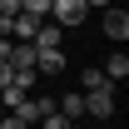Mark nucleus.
<instances>
[{
    "label": "nucleus",
    "instance_id": "7",
    "mask_svg": "<svg viewBox=\"0 0 129 129\" xmlns=\"http://www.w3.org/2000/svg\"><path fill=\"white\" fill-rule=\"evenodd\" d=\"M35 30H40V20H35V15H25V10L10 20V40H35Z\"/></svg>",
    "mask_w": 129,
    "mask_h": 129
},
{
    "label": "nucleus",
    "instance_id": "15",
    "mask_svg": "<svg viewBox=\"0 0 129 129\" xmlns=\"http://www.w3.org/2000/svg\"><path fill=\"white\" fill-rule=\"evenodd\" d=\"M84 5H99V10H109V0H84Z\"/></svg>",
    "mask_w": 129,
    "mask_h": 129
},
{
    "label": "nucleus",
    "instance_id": "8",
    "mask_svg": "<svg viewBox=\"0 0 129 129\" xmlns=\"http://www.w3.org/2000/svg\"><path fill=\"white\" fill-rule=\"evenodd\" d=\"M55 109H60L64 119L75 124V119H80V114H84V94H80V89H75V94H64V99H55Z\"/></svg>",
    "mask_w": 129,
    "mask_h": 129
},
{
    "label": "nucleus",
    "instance_id": "10",
    "mask_svg": "<svg viewBox=\"0 0 129 129\" xmlns=\"http://www.w3.org/2000/svg\"><path fill=\"white\" fill-rule=\"evenodd\" d=\"M20 10L35 15V20H45V15H50V0H20Z\"/></svg>",
    "mask_w": 129,
    "mask_h": 129
},
{
    "label": "nucleus",
    "instance_id": "14",
    "mask_svg": "<svg viewBox=\"0 0 129 129\" xmlns=\"http://www.w3.org/2000/svg\"><path fill=\"white\" fill-rule=\"evenodd\" d=\"M0 129H30V124H25V119H15V114H5V119H0Z\"/></svg>",
    "mask_w": 129,
    "mask_h": 129
},
{
    "label": "nucleus",
    "instance_id": "3",
    "mask_svg": "<svg viewBox=\"0 0 129 129\" xmlns=\"http://www.w3.org/2000/svg\"><path fill=\"white\" fill-rule=\"evenodd\" d=\"M84 0H50V15H55V25H80L84 20Z\"/></svg>",
    "mask_w": 129,
    "mask_h": 129
},
{
    "label": "nucleus",
    "instance_id": "13",
    "mask_svg": "<svg viewBox=\"0 0 129 129\" xmlns=\"http://www.w3.org/2000/svg\"><path fill=\"white\" fill-rule=\"evenodd\" d=\"M5 84H15V64L10 60H0V89H5Z\"/></svg>",
    "mask_w": 129,
    "mask_h": 129
},
{
    "label": "nucleus",
    "instance_id": "2",
    "mask_svg": "<svg viewBox=\"0 0 129 129\" xmlns=\"http://www.w3.org/2000/svg\"><path fill=\"white\" fill-rule=\"evenodd\" d=\"M84 114L109 119V114H114V84H104V89H84Z\"/></svg>",
    "mask_w": 129,
    "mask_h": 129
},
{
    "label": "nucleus",
    "instance_id": "1",
    "mask_svg": "<svg viewBox=\"0 0 129 129\" xmlns=\"http://www.w3.org/2000/svg\"><path fill=\"white\" fill-rule=\"evenodd\" d=\"M10 114H15V119H25V124H40V119H50V114H55V99H45V94H40V99H35V94H25Z\"/></svg>",
    "mask_w": 129,
    "mask_h": 129
},
{
    "label": "nucleus",
    "instance_id": "11",
    "mask_svg": "<svg viewBox=\"0 0 129 129\" xmlns=\"http://www.w3.org/2000/svg\"><path fill=\"white\" fill-rule=\"evenodd\" d=\"M80 84H84V89H104L109 80H104V70H84V75H80Z\"/></svg>",
    "mask_w": 129,
    "mask_h": 129
},
{
    "label": "nucleus",
    "instance_id": "12",
    "mask_svg": "<svg viewBox=\"0 0 129 129\" xmlns=\"http://www.w3.org/2000/svg\"><path fill=\"white\" fill-rule=\"evenodd\" d=\"M40 124H45V129H75V124H70V119H64V114H60V109L50 114V119H40Z\"/></svg>",
    "mask_w": 129,
    "mask_h": 129
},
{
    "label": "nucleus",
    "instance_id": "6",
    "mask_svg": "<svg viewBox=\"0 0 129 129\" xmlns=\"http://www.w3.org/2000/svg\"><path fill=\"white\" fill-rule=\"evenodd\" d=\"M35 70L60 75V70H64V50H35Z\"/></svg>",
    "mask_w": 129,
    "mask_h": 129
},
{
    "label": "nucleus",
    "instance_id": "5",
    "mask_svg": "<svg viewBox=\"0 0 129 129\" xmlns=\"http://www.w3.org/2000/svg\"><path fill=\"white\" fill-rule=\"evenodd\" d=\"M60 40H64V30H60V25H45V20H40V30H35V40H30V45H35V50H60Z\"/></svg>",
    "mask_w": 129,
    "mask_h": 129
},
{
    "label": "nucleus",
    "instance_id": "4",
    "mask_svg": "<svg viewBox=\"0 0 129 129\" xmlns=\"http://www.w3.org/2000/svg\"><path fill=\"white\" fill-rule=\"evenodd\" d=\"M104 35H109L114 45H124V35H129V10H104Z\"/></svg>",
    "mask_w": 129,
    "mask_h": 129
},
{
    "label": "nucleus",
    "instance_id": "9",
    "mask_svg": "<svg viewBox=\"0 0 129 129\" xmlns=\"http://www.w3.org/2000/svg\"><path fill=\"white\" fill-rule=\"evenodd\" d=\"M124 75H129V55H124V50H119L114 60H104V80H109V84H119V80H124Z\"/></svg>",
    "mask_w": 129,
    "mask_h": 129
}]
</instances>
